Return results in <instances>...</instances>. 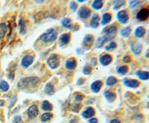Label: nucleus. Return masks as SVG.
Returning a JSON list of instances; mask_svg holds the SVG:
<instances>
[{
  "label": "nucleus",
  "instance_id": "1",
  "mask_svg": "<svg viewBox=\"0 0 149 123\" xmlns=\"http://www.w3.org/2000/svg\"><path fill=\"white\" fill-rule=\"evenodd\" d=\"M39 82V79L37 77H28V78H25L20 80L17 85L20 88L24 89L29 86H33Z\"/></svg>",
  "mask_w": 149,
  "mask_h": 123
},
{
  "label": "nucleus",
  "instance_id": "2",
  "mask_svg": "<svg viewBox=\"0 0 149 123\" xmlns=\"http://www.w3.org/2000/svg\"><path fill=\"white\" fill-rule=\"evenodd\" d=\"M57 36H58V33L55 32V30L49 29L46 33L41 36L40 39L45 43H50V42H53L56 40Z\"/></svg>",
  "mask_w": 149,
  "mask_h": 123
},
{
  "label": "nucleus",
  "instance_id": "3",
  "mask_svg": "<svg viewBox=\"0 0 149 123\" xmlns=\"http://www.w3.org/2000/svg\"><path fill=\"white\" fill-rule=\"evenodd\" d=\"M47 65H49L51 69H55L60 65V59L58 55L52 54L47 59Z\"/></svg>",
  "mask_w": 149,
  "mask_h": 123
},
{
  "label": "nucleus",
  "instance_id": "4",
  "mask_svg": "<svg viewBox=\"0 0 149 123\" xmlns=\"http://www.w3.org/2000/svg\"><path fill=\"white\" fill-rule=\"evenodd\" d=\"M116 32H117V27L115 25H111L109 27H105L103 30V33H104V36H109L112 39L116 36Z\"/></svg>",
  "mask_w": 149,
  "mask_h": 123
},
{
  "label": "nucleus",
  "instance_id": "5",
  "mask_svg": "<svg viewBox=\"0 0 149 123\" xmlns=\"http://www.w3.org/2000/svg\"><path fill=\"white\" fill-rule=\"evenodd\" d=\"M137 19L140 21H145L149 17V10L147 8L142 9L138 12L136 16Z\"/></svg>",
  "mask_w": 149,
  "mask_h": 123
},
{
  "label": "nucleus",
  "instance_id": "6",
  "mask_svg": "<svg viewBox=\"0 0 149 123\" xmlns=\"http://www.w3.org/2000/svg\"><path fill=\"white\" fill-rule=\"evenodd\" d=\"M117 19L120 23L125 24L127 23L128 19H129V14L126 10H121L117 14Z\"/></svg>",
  "mask_w": 149,
  "mask_h": 123
},
{
  "label": "nucleus",
  "instance_id": "7",
  "mask_svg": "<svg viewBox=\"0 0 149 123\" xmlns=\"http://www.w3.org/2000/svg\"><path fill=\"white\" fill-rule=\"evenodd\" d=\"M39 114V110L36 105L31 106L27 111V114L30 119H34L37 117Z\"/></svg>",
  "mask_w": 149,
  "mask_h": 123
},
{
  "label": "nucleus",
  "instance_id": "8",
  "mask_svg": "<svg viewBox=\"0 0 149 123\" xmlns=\"http://www.w3.org/2000/svg\"><path fill=\"white\" fill-rule=\"evenodd\" d=\"M91 14V11L90 9L87 7H81L79 11V16L81 18H88Z\"/></svg>",
  "mask_w": 149,
  "mask_h": 123
},
{
  "label": "nucleus",
  "instance_id": "9",
  "mask_svg": "<svg viewBox=\"0 0 149 123\" xmlns=\"http://www.w3.org/2000/svg\"><path fill=\"white\" fill-rule=\"evenodd\" d=\"M124 84L129 88H135L139 86L140 83L138 80L135 79H125L124 80Z\"/></svg>",
  "mask_w": 149,
  "mask_h": 123
},
{
  "label": "nucleus",
  "instance_id": "10",
  "mask_svg": "<svg viewBox=\"0 0 149 123\" xmlns=\"http://www.w3.org/2000/svg\"><path fill=\"white\" fill-rule=\"evenodd\" d=\"M100 62L104 66L109 65L112 62V56L110 54L102 55L100 57Z\"/></svg>",
  "mask_w": 149,
  "mask_h": 123
},
{
  "label": "nucleus",
  "instance_id": "11",
  "mask_svg": "<svg viewBox=\"0 0 149 123\" xmlns=\"http://www.w3.org/2000/svg\"><path fill=\"white\" fill-rule=\"evenodd\" d=\"M33 61V57L32 56H30V55H28V56H24L22 59L21 65H23L24 67H28L30 66L32 64Z\"/></svg>",
  "mask_w": 149,
  "mask_h": 123
},
{
  "label": "nucleus",
  "instance_id": "12",
  "mask_svg": "<svg viewBox=\"0 0 149 123\" xmlns=\"http://www.w3.org/2000/svg\"><path fill=\"white\" fill-rule=\"evenodd\" d=\"M95 111L94 109L92 108V107H89V108H87V109L83 111L82 116L84 118L88 119L93 117L95 115Z\"/></svg>",
  "mask_w": 149,
  "mask_h": 123
},
{
  "label": "nucleus",
  "instance_id": "13",
  "mask_svg": "<svg viewBox=\"0 0 149 123\" xmlns=\"http://www.w3.org/2000/svg\"><path fill=\"white\" fill-rule=\"evenodd\" d=\"M131 49H132L134 54H140L141 51H142V46L138 42H134L131 45Z\"/></svg>",
  "mask_w": 149,
  "mask_h": 123
},
{
  "label": "nucleus",
  "instance_id": "14",
  "mask_svg": "<svg viewBox=\"0 0 149 123\" xmlns=\"http://www.w3.org/2000/svg\"><path fill=\"white\" fill-rule=\"evenodd\" d=\"M102 85H103V82L100 80L95 81L93 82L91 85V90L94 93H98L100 91V88H101Z\"/></svg>",
  "mask_w": 149,
  "mask_h": 123
},
{
  "label": "nucleus",
  "instance_id": "15",
  "mask_svg": "<svg viewBox=\"0 0 149 123\" xmlns=\"http://www.w3.org/2000/svg\"><path fill=\"white\" fill-rule=\"evenodd\" d=\"M77 60L74 58H71L65 62V67L68 69H74L77 67Z\"/></svg>",
  "mask_w": 149,
  "mask_h": 123
},
{
  "label": "nucleus",
  "instance_id": "16",
  "mask_svg": "<svg viewBox=\"0 0 149 123\" xmlns=\"http://www.w3.org/2000/svg\"><path fill=\"white\" fill-rule=\"evenodd\" d=\"M99 21H100V17L99 15L97 14H95L93 16L91 19V21H90V26L93 28H96V27H98L99 25Z\"/></svg>",
  "mask_w": 149,
  "mask_h": 123
},
{
  "label": "nucleus",
  "instance_id": "17",
  "mask_svg": "<svg viewBox=\"0 0 149 123\" xmlns=\"http://www.w3.org/2000/svg\"><path fill=\"white\" fill-rule=\"evenodd\" d=\"M136 75L142 80H146L149 79V72L147 71H138Z\"/></svg>",
  "mask_w": 149,
  "mask_h": 123
},
{
  "label": "nucleus",
  "instance_id": "18",
  "mask_svg": "<svg viewBox=\"0 0 149 123\" xmlns=\"http://www.w3.org/2000/svg\"><path fill=\"white\" fill-rule=\"evenodd\" d=\"M45 91L47 94H48V95H53V94L55 93V87H54V85H52V83L48 82L46 85V86H45Z\"/></svg>",
  "mask_w": 149,
  "mask_h": 123
},
{
  "label": "nucleus",
  "instance_id": "19",
  "mask_svg": "<svg viewBox=\"0 0 149 123\" xmlns=\"http://www.w3.org/2000/svg\"><path fill=\"white\" fill-rule=\"evenodd\" d=\"M70 38H71V36L69 33H64V34L61 35L60 37V42L63 45L67 44L69 42Z\"/></svg>",
  "mask_w": 149,
  "mask_h": 123
},
{
  "label": "nucleus",
  "instance_id": "20",
  "mask_svg": "<svg viewBox=\"0 0 149 123\" xmlns=\"http://www.w3.org/2000/svg\"><path fill=\"white\" fill-rule=\"evenodd\" d=\"M104 95H105V97L106 98V99H107L109 102H113V101H114L115 98H116V94L112 93L111 91H105Z\"/></svg>",
  "mask_w": 149,
  "mask_h": 123
},
{
  "label": "nucleus",
  "instance_id": "21",
  "mask_svg": "<svg viewBox=\"0 0 149 123\" xmlns=\"http://www.w3.org/2000/svg\"><path fill=\"white\" fill-rule=\"evenodd\" d=\"M93 41H94V38H93V36H92V35H87V36L84 37L83 43H84V45L85 46H90L93 44Z\"/></svg>",
  "mask_w": 149,
  "mask_h": 123
},
{
  "label": "nucleus",
  "instance_id": "22",
  "mask_svg": "<svg viewBox=\"0 0 149 123\" xmlns=\"http://www.w3.org/2000/svg\"><path fill=\"white\" fill-rule=\"evenodd\" d=\"M7 32V26L5 23H0V38H3Z\"/></svg>",
  "mask_w": 149,
  "mask_h": 123
},
{
  "label": "nucleus",
  "instance_id": "23",
  "mask_svg": "<svg viewBox=\"0 0 149 123\" xmlns=\"http://www.w3.org/2000/svg\"><path fill=\"white\" fill-rule=\"evenodd\" d=\"M146 33V30L144 27H137L136 30L135 31V35L136 37L138 38H141L145 35Z\"/></svg>",
  "mask_w": 149,
  "mask_h": 123
},
{
  "label": "nucleus",
  "instance_id": "24",
  "mask_svg": "<svg viewBox=\"0 0 149 123\" xmlns=\"http://www.w3.org/2000/svg\"><path fill=\"white\" fill-rule=\"evenodd\" d=\"M103 0H95L94 2L92 4V7H93V9L97 10H100L103 7Z\"/></svg>",
  "mask_w": 149,
  "mask_h": 123
},
{
  "label": "nucleus",
  "instance_id": "25",
  "mask_svg": "<svg viewBox=\"0 0 149 123\" xmlns=\"http://www.w3.org/2000/svg\"><path fill=\"white\" fill-rule=\"evenodd\" d=\"M111 14L110 13H106L103 14V19H102V25H105L108 24L111 20Z\"/></svg>",
  "mask_w": 149,
  "mask_h": 123
},
{
  "label": "nucleus",
  "instance_id": "26",
  "mask_svg": "<svg viewBox=\"0 0 149 123\" xmlns=\"http://www.w3.org/2000/svg\"><path fill=\"white\" fill-rule=\"evenodd\" d=\"M19 25H20V34L24 35L26 32V25L23 20L20 19L19 22Z\"/></svg>",
  "mask_w": 149,
  "mask_h": 123
},
{
  "label": "nucleus",
  "instance_id": "27",
  "mask_svg": "<svg viewBox=\"0 0 149 123\" xmlns=\"http://www.w3.org/2000/svg\"><path fill=\"white\" fill-rule=\"evenodd\" d=\"M42 109L45 111H51L52 109V106L48 101H45L42 103Z\"/></svg>",
  "mask_w": 149,
  "mask_h": 123
},
{
  "label": "nucleus",
  "instance_id": "28",
  "mask_svg": "<svg viewBox=\"0 0 149 123\" xmlns=\"http://www.w3.org/2000/svg\"><path fill=\"white\" fill-rule=\"evenodd\" d=\"M10 88V86H9V84L7 83L6 81L1 80L0 82V89L3 91V92H6Z\"/></svg>",
  "mask_w": 149,
  "mask_h": 123
},
{
  "label": "nucleus",
  "instance_id": "29",
  "mask_svg": "<svg viewBox=\"0 0 149 123\" xmlns=\"http://www.w3.org/2000/svg\"><path fill=\"white\" fill-rule=\"evenodd\" d=\"M131 33V28L130 27H127L122 29L120 32V34L122 35L123 37H128Z\"/></svg>",
  "mask_w": 149,
  "mask_h": 123
},
{
  "label": "nucleus",
  "instance_id": "30",
  "mask_svg": "<svg viewBox=\"0 0 149 123\" xmlns=\"http://www.w3.org/2000/svg\"><path fill=\"white\" fill-rule=\"evenodd\" d=\"M52 117V114H51V113H49V112L45 113V114H42V117H41V121L45 122H47L48 121V120H50Z\"/></svg>",
  "mask_w": 149,
  "mask_h": 123
},
{
  "label": "nucleus",
  "instance_id": "31",
  "mask_svg": "<svg viewBox=\"0 0 149 123\" xmlns=\"http://www.w3.org/2000/svg\"><path fill=\"white\" fill-rule=\"evenodd\" d=\"M114 3L115 4L113 7V10H117L125 4V0H114Z\"/></svg>",
  "mask_w": 149,
  "mask_h": 123
},
{
  "label": "nucleus",
  "instance_id": "32",
  "mask_svg": "<svg viewBox=\"0 0 149 123\" xmlns=\"http://www.w3.org/2000/svg\"><path fill=\"white\" fill-rule=\"evenodd\" d=\"M117 82V79L114 77H109V78L106 80V84L109 86H111V85H113L114 84H116Z\"/></svg>",
  "mask_w": 149,
  "mask_h": 123
},
{
  "label": "nucleus",
  "instance_id": "33",
  "mask_svg": "<svg viewBox=\"0 0 149 123\" xmlns=\"http://www.w3.org/2000/svg\"><path fill=\"white\" fill-rule=\"evenodd\" d=\"M62 25L65 27L67 28H71V20L69 18H65L62 20Z\"/></svg>",
  "mask_w": 149,
  "mask_h": 123
},
{
  "label": "nucleus",
  "instance_id": "34",
  "mask_svg": "<svg viewBox=\"0 0 149 123\" xmlns=\"http://www.w3.org/2000/svg\"><path fill=\"white\" fill-rule=\"evenodd\" d=\"M117 72L121 75H125L128 72V67L127 66H122L118 68Z\"/></svg>",
  "mask_w": 149,
  "mask_h": 123
},
{
  "label": "nucleus",
  "instance_id": "35",
  "mask_svg": "<svg viewBox=\"0 0 149 123\" xmlns=\"http://www.w3.org/2000/svg\"><path fill=\"white\" fill-rule=\"evenodd\" d=\"M141 0H131L130 1V7L131 8H134V7H137L138 5H139L141 4Z\"/></svg>",
  "mask_w": 149,
  "mask_h": 123
},
{
  "label": "nucleus",
  "instance_id": "36",
  "mask_svg": "<svg viewBox=\"0 0 149 123\" xmlns=\"http://www.w3.org/2000/svg\"><path fill=\"white\" fill-rule=\"evenodd\" d=\"M92 72V68L91 67L89 66V65H86L84 66V69H83V73L85 74V75H90Z\"/></svg>",
  "mask_w": 149,
  "mask_h": 123
},
{
  "label": "nucleus",
  "instance_id": "37",
  "mask_svg": "<svg viewBox=\"0 0 149 123\" xmlns=\"http://www.w3.org/2000/svg\"><path fill=\"white\" fill-rule=\"evenodd\" d=\"M116 47V43L115 42H111L109 46H107L106 47V50H111V49H115Z\"/></svg>",
  "mask_w": 149,
  "mask_h": 123
},
{
  "label": "nucleus",
  "instance_id": "38",
  "mask_svg": "<svg viewBox=\"0 0 149 123\" xmlns=\"http://www.w3.org/2000/svg\"><path fill=\"white\" fill-rule=\"evenodd\" d=\"M77 7H78V6H77V4L76 2H74V1H71V4H70V8H71L73 11H75L77 9Z\"/></svg>",
  "mask_w": 149,
  "mask_h": 123
},
{
  "label": "nucleus",
  "instance_id": "39",
  "mask_svg": "<svg viewBox=\"0 0 149 123\" xmlns=\"http://www.w3.org/2000/svg\"><path fill=\"white\" fill-rule=\"evenodd\" d=\"M22 119L20 116H16L13 120V123H21Z\"/></svg>",
  "mask_w": 149,
  "mask_h": 123
},
{
  "label": "nucleus",
  "instance_id": "40",
  "mask_svg": "<svg viewBox=\"0 0 149 123\" xmlns=\"http://www.w3.org/2000/svg\"><path fill=\"white\" fill-rule=\"evenodd\" d=\"M80 107H81V106H80L79 104H77L74 105V108H73V111H75V112H78L79 111V109H80Z\"/></svg>",
  "mask_w": 149,
  "mask_h": 123
},
{
  "label": "nucleus",
  "instance_id": "41",
  "mask_svg": "<svg viewBox=\"0 0 149 123\" xmlns=\"http://www.w3.org/2000/svg\"><path fill=\"white\" fill-rule=\"evenodd\" d=\"M131 61V58L130 56H125L123 59V62L125 63H130Z\"/></svg>",
  "mask_w": 149,
  "mask_h": 123
},
{
  "label": "nucleus",
  "instance_id": "42",
  "mask_svg": "<svg viewBox=\"0 0 149 123\" xmlns=\"http://www.w3.org/2000/svg\"><path fill=\"white\" fill-rule=\"evenodd\" d=\"M75 99L77 101H81V100L83 99V96L81 95V94H77V95L76 96Z\"/></svg>",
  "mask_w": 149,
  "mask_h": 123
},
{
  "label": "nucleus",
  "instance_id": "43",
  "mask_svg": "<svg viewBox=\"0 0 149 123\" xmlns=\"http://www.w3.org/2000/svg\"><path fill=\"white\" fill-rule=\"evenodd\" d=\"M89 123H97V120L96 118H92L89 120Z\"/></svg>",
  "mask_w": 149,
  "mask_h": 123
},
{
  "label": "nucleus",
  "instance_id": "44",
  "mask_svg": "<svg viewBox=\"0 0 149 123\" xmlns=\"http://www.w3.org/2000/svg\"><path fill=\"white\" fill-rule=\"evenodd\" d=\"M110 123H121V122L119 120H117V119H113V120H112L110 122Z\"/></svg>",
  "mask_w": 149,
  "mask_h": 123
},
{
  "label": "nucleus",
  "instance_id": "45",
  "mask_svg": "<svg viewBox=\"0 0 149 123\" xmlns=\"http://www.w3.org/2000/svg\"><path fill=\"white\" fill-rule=\"evenodd\" d=\"M36 1L37 3H42L45 0H36Z\"/></svg>",
  "mask_w": 149,
  "mask_h": 123
},
{
  "label": "nucleus",
  "instance_id": "46",
  "mask_svg": "<svg viewBox=\"0 0 149 123\" xmlns=\"http://www.w3.org/2000/svg\"><path fill=\"white\" fill-rule=\"evenodd\" d=\"M4 101H2V100H1V101H0V106H3L4 105Z\"/></svg>",
  "mask_w": 149,
  "mask_h": 123
},
{
  "label": "nucleus",
  "instance_id": "47",
  "mask_svg": "<svg viewBox=\"0 0 149 123\" xmlns=\"http://www.w3.org/2000/svg\"><path fill=\"white\" fill-rule=\"evenodd\" d=\"M84 0H78V1H79V2H83Z\"/></svg>",
  "mask_w": 149,
  "mask_h": 123
},
{
  "label": "nucleus",
  "instance_id": "48",
  "mask_svg": "<svg viewBox=\"0 0 149 123\" xmlns=\"http://www.w3.org/2000/svg\"><path fill=\"white\" fill-rule=\"evenodd\" d=\"M147 106H148V107H149V102L148 103V104H147Z\"/></svg>",
  "mask_w": 149,
  "mask_h": 123
}]
</instances>
